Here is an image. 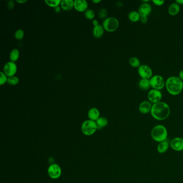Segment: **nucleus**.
<instances>
[{
    "label": "nucleus",
    "mask_w": 183,
    "mask_h": 183,
    "mask_svg": "<svg viewBox=\"0 0 183 183\" xmlns=\"http://www.w3.org/2000/svg\"><path fill=\"white\" fill-rule=\"evenodd\" d=\"M151 113L155 119L164 120L168 118L170 115V106L165 102L159 101L152 105Z\"/></svg>",
    "instance_id": "nucleus-1"
},
{
    "label": "nucleus",
    "mask_w": 183,
    "mask_h": 183,
    "mask_svg": "<svg viewBox=\"0 0 183 183\" xmlns=\"http://www.w3.org/2000/svg\"><path fill=\"white\" fill-rule=\"evenodd\" d=\"M166 88L168 92L171 95H178L183 90V81L178 77H170L166 82Z\"/></svg>",
    "instance_id": "nucleus-2"
},
{
    "label": "nucleus",
    "mask_w": 183,
    "mask_h": 183,
    "mask_svg": "<svg viewBox=\"0 0 183 183\" xmlns=\"http://www.w3.org/2000/svg\"><path fill=\"white\" fill-rule=\"evenodd\" d=\"M151 136L154 141L161 142L168 139V131L162 125H157L151 131Z\"/></svg>",
    "instance_id": "nucleus-3"
},
{
    "label": "nucleus",
    "mask_w": 183,
    "mask_h": 183,
    "mask_svg": "<svg viewBox=\"0 0 183 183\" xmlns=\"http://www.w3.org/2000/svg\"><path fill=\"white\" fill-rule=\"evenodd\" d=\"M82 133L87 136H92L95 133L97 130V125L96 122L92 120H86L82 124Z\"/></svg>",
    "instance_id": "nucleus-4"
},
{
    "label": "nucleus",
    "mask_w": 183,
    "mask_h": 183,
    "mask_svg": "<svg viewBox=\"0 0 183 183\" xmlns=\"http://www.w3.org/2000/svg\"><path fill=\"white\" fill-rule=\"evenodd\" d=\"M118 27V20L115 17H108L103 22V28L110 32H112L116 30Z\"/></svg>",
    "instance_id": "nucleus-5"
},
{
    "label": "nucleus",
    "mask_w": 183,
    "mask_h": 183,
    "mask_svg": "<svg viewBox=\"0 0 183 183\" xmlns=\"http://www.w3.org/2000/svg\"><path fill=\"white\" fill-rule=\"evenodd\" d=\"M151 87L154 89H156L160 90L164 88L166 86V82L164 78L161 75H154L149 79Z\"/></svg>",
    "instance_id": "nucleus-6"
},
{
    "label": "nucleus",
    "mask_w": 183,
    "mask_h": 183,
    "mask_svg": "<svg viewBox=\"0 0 183 183\" xmlns=\"http://www.w3.org/2000/svg\"><path fill=\"white\" fill-rule=\"evenodd\" d=\"M138 74L142 78L151 79L153 76V71L151 67L146 65H142L138 68Z\"/></svg>",
    "instance_id": "nucleus-7"
},
{
    "label": "nucleus",
    "mask_w": 183,
    "mask_h": 183,
    "mask_svg": "<svg viewBox=\"0 0 183 183\" xmlns=\"http://www.w3.org/2000/svg\"><path fill=\"white\" fill-rule=\"evenodd\" d=\"M17 71V65L13 62L9 61L4 65L3 72L7 77H13L16 74Z\"/></svg>",
    "instance_id": "nucleus-8"
},
{
    "label": "nucleus",
    "mask_w": 183,
    "mask_h": 183,
    "mask_svg": "<svg viewBox=\"0 0 183 183\" xmlns=\"http://www.w3.org/2000/svg\"><path fill=\"white\" fill-rule=\"evenodd\" d=\"M48 173L52 179H57L61 175V169L57 164H52L48 169Z\"/></svg>",
    "instance_id": "nucleus-9"
},
{
    "label": "nucleus",
    "mask_w": 183,
    "mask_h": 183,
    "mask_svg": "<svg viewBox=\"0 0 183 183\" xmlns=\"http://www.w3.org/2000/svg\"><path fill=\"white\" fill-rule=\"evenodd\" d=\"M162 95L161 92L156 89H151L148 92V98L151 103H156L160 101L162 99Z\"/></svg>",
    "instance_id": "nucleus-10"
},
{
    "label": "nucleus",
    "mask_w": 183,
    "mask_h": 183,
    "mask_svg": "<svg viewBox=\"0 0 183 183\" xmlns=\"http://www.w3.org/2000/svg\"><path fill=\"white\" fill-rule=\"evenodd\" d=\"M170 147L174 151H183V139L177 137L172 139L170 141Z\"/></svg>",
    "instance_id": "nucleus-11"
},
{
    "label": "nucleus",
    "mask_w": 183,
    "mask_h": 183,
    "mask_svg": "<svg viewBox=\"0 0 183 183\" xmlns=\"http://www.w3.org/2000/svg\"><path fill=\"white\" fill-rule=\"evenodd\" d=\"M151 10L152 9L150 4L148 3H143L140 6L138 12L141 17H148L151 14Z\"/></svg>",
    "instance_id": "nucleus-12"
},
{
    "label": "nucleus",
    "mask_w": 183,
    "mask_h": 183,
    "mask_svg": "<svg viewBox=\"0 0 183 183\" xmlns=\"http://www.w3.org/2000/svg\"><path fill=\"white\" fill-rule=\"evenodd\" d=\"M88 7L87 1L85 0H75L74 1V8L78 12H86Z\"/></svg>",
    "instance_id": "nucleus-13"
},
{
    "label": "nucleus",
    "mask_w": 183,
    "mask_h": 183,
    "mask_svg": "<svg viewBox=\"0 0 183 183\" xmlns=\"http://www.w3.org/2000/svg\"><path fill=\"white\" fill-rule=\"evenodd\" d=\"M152 107V105L151 104V102L145 101L141 102L139 107V110L140 112L142 114H147L149 112H151V110Z\"/></svg>",
    "instance_id": "nucleus-14"
},
{
    "label": "nucleus",
    "mask_w": 183,
    "mask_h": 183,
    "mask_svg": "<svg viewBox=\"0 0 183 183\" xmlns=\"http://www.w3.org/2000/svg\"><path fill=\"white\" fill-rule=\"evenodd\" d=\"M170 141L169 140L167 139L165 141L161 142L158 143L157 147V149L159 153L160 154H164L169 149V147L170 146Z\"/></svg>",
    "instance_id": "nucleus-15"
},
{
    "label": "nucleus",
    "mask_w": 183,
    "mask_h": 183,
    "mask_svg": "<svg viewBox=\"0 0 183 183\" xmlns=\"http://www.w3.org/2000/svg\"><path fill=\"white\" fill-rule=\"evenodd\" d=\"M61 8L65 11H69L74 6V1L72 0H62L60 3Z\"/></svg>",
    "instance_id": "nucleus-16"
},
{
    "label": "nucleus",
    "mask_w": 183,
    "mask_h": 183,
    "mask_svg": "<svg viewBox=\"0 0 183 183\" xmlns=\"http://www.w3.org/2000/svg\"><path fill=\"white\" fill-rule=\"evenodd\" d=\"M100 116V112L99 110L95 107H93L89 110L88 112V117L90 119V120H97L99 118Z\"/></svg>",
    "instance_id": "nucleus-17"
},
{
    "label": "nucleus",
    "mask_w": 183,
    "mask_h": 183,
    "mask_svg": "<svg viewBox=\"0 0 183 183\" xmlns=\"http://www.w3.org/2000/svg\"><path fill=\"white\" fill-rule=\"evenodd\" d=\"M180 6L177 3H173L170 4L168 8V12L170 15L175 16L177 15L180 11Z\"/></svg>",
    "instance_id": "nucleus-18"
},
{
    "label": "nucleus",
    "mask_w": 183,
    "mask_h": 183,
    "mask_svg": "<svg viewBox=\"0 0 183 183\" xmlns=\"http://www.w3.org/2000/svg\"><path fill=\"white\" fill-rule=\"evenodd\" d=\"M139 87L142 90H147L151 88V83L149 79L141 78L138 84Z\"/></svg>",
    "instance_id": "nucleus-19"
},
{
    "label": "nucleus",
    "mask_w": 183,
    "mask_h": 183,
    "mask_svg": "<svg viewBox=\"0 0 183 183\" xmlns=\"http://www.w3.org/2000/svg\"><path fill=\"white\" fill-rule=\"evenodd\" d=\"M93 35L96 38H99L102 37L104 34V28L101 25H98L96 27H94L92 31Z\"/></svg>",
    "instance_id": "nucleus-20"
},
{
    "label": "nucleus",
    "mask_w": 183,
    "mask_h": 183,
    "mask_svg": "<svg viewBox=\"0 0 183 183\" xmlns=\"http://www.w3.org/2000/svg\"><path fill=\"white\" fill-rule=\"evenodd\" d=\"M128 18L132 22H137L140 20L141 16L139 12L136 11H132L128 14Z\"/></svg>",
    "instance_id": "nucleus-21"
},
{
    "label": "nucleus",
    "mask_w": 183,
    "mask_h": 183,
    "mask_svg": "<svg viewBox=\"0 0 183 183\" xmlns=\"http://www.w3.org/2000/svg\"><path fill=\"white\" fill-rule=\"evenodd\" d=\"M96 124L97 125L98 129L101 130L106 126L108 124V120L105 117H99V118L96 120Z\"/></svg>",
    "instance_id": "nucleus-22"
},
{
    "label": "nucleus",
    "mask_w": 183,
    "mask_h": 183,
    "mask_svg": "<svg viewBox=\"0 0 183 183\" xmlns=\"http://www.w3.org/2000/svg\"><path fill=\"white\" fill-rule=\"evenodd\" d=\"M19 50L16 48H15L13 50H12L10 53V61L15 62L16 61H17L19 57Z\"/></svg>",
    "instance_id": "nucleus-23"
},
{
    "label": "nucleus",
    "mask_w": 183,
    "mask_h": 183,
    "mask_svg": "<svg viewBox=\"0 0 183 183\" xmlns=\"http://www.w3.org/2000/svg\"><path fill=\"white\" fill-rule=\"evenodd\" d=\"M130 65L134 68H139L141 66L139 59L136 57H132L129 60Z\"/></svg>",
    "instance_id": "nucleus-24"
},
{
    "label": "nucleus",
    "mask_w": 183,
    "mask_h": 183,
    "mask_svg": "<svg viewBox=\"0 0 183 183\" xmlns=\"http://www.w3.org/2000/svg\"><path fill=\"white\" fill-rule=\"evenodd\" d=\"M61 2V0H45V2L47 6L53 8H56L57 7L59 6Z\"/></svg>",
    "instance_id": "nucleus-25"
},
{
    "label": "nucleus",
    "mask_w": 183,
    "mask_h": 183,
    "mask_svg": "<svg viewBox=\"0 0 183 183\" xmlns=\"http://www.w3.org/2000/svg\"><path fill=\"white\" fill-rule=\"evenodd\" d=\"M19 78H18L17 77L13 76V77H8L7 83L11 86H15L19 83Z\"/></svg>",
    "instance_id": "nucleus-26"
},
{
    "label": "nucleus",
    "mask_w": 183,
    "mask_h": 183,
    "mask_svg": "<svg viewBox=\"0 0 183 183\" xmlns=\"http://www.w3.org/2000/svg\"><path fill=\"white\" fill-rule=\"evenodd\" d=\"M84 16L87 19L91 20L94 19V17L95 16V13L92 10L87 9L84 12Z\"/></svg>",
    "instance_id": "nucleus-27"
},
{
    "label": "nucleus",
    "mask_w": 183,
    "mask_h": 183,
    "mask_svg": "<svg viewBox=\"0 0 183 183\" xmlns=\"http://www.w3.org/2000/svg\"><path fill=\"white\" fill-rule=\"evenodd\" d=\"M24 36V32L23 30L18 29L16 31L15 33V37L17 40H22Z\"/></svg>",
    "instance_id": "nucleus-28"
},
{
    "label": "nucleus",
    "mask_w": 183,
    "mask_h": 183,
    "mask_svg": "<svg viewBox=\"0 0 183 183\" xmlns=\"http://www.w3.org/2000/svg\"><path fill=\"white\" fill-rule=\"evenodd\" d=\"M8 77L7 76L4 74V72H0V85L2 86L5 84L6 82H7Z\"/></svg>",
    "instance_id": "nucleus-29"
},
{
    "label": "nucleus",
    "mask_w": 183,
    "mask_h": 183,
    "mask_svg": "<svg viewBox=\"0 0 183 183\" xmlns=\"http://www.w3.org/2000/svg\"><path fill=\"white\" fill-rule=\"evenodd\" d=\"M107 15V12L106 10L104 9V8L101 9L99 10L98 15L101 19L105 18V17H106Z\"/></svg>",
    "instance_id": "nucleus-30"
},
{
    "label": "nucleus",
    "mask_w": 183,
    "mask_h": 183,
    "mask_svg": "<svg viewBox=\"0 0 183 183\" xmlns=\"http://www.w3.org/2000/svg\"><path fill=\"white\" fill-rule=\"evenodd\" d=\"M153 2L156 6H161L164 4L165 1L164 0H153Z\"/></svg>",
    "instance_id": "nucleus-31"
},
{
    "label": "nucleus",
    "mask_w": 183,
    "mask_h": 183,
    "mask_svg": "<svg viewBox=\"0 0 183 183\" xmlns=\"http://www.w3.org/2000/svg\"><path fill=\"white\" fill-rule=\"evenodd\" d=\"M15 6V3L13 1H10L8 3V8L9 10H12L13 9Z\"/></svg>",
    "instance_id": "nucleus-32"
},
{
    "label": "nucleus",
    "mask_w": 183,
    "mask_h": 183,
    "mask_svg": "<svg viewBox=\"0 0 183 183\" xmlns=\"http://www.w3.org/2000/svg\"><path fill=\"white\" fill-rule=\"evenodd\" d=\"M140 20H141V22L142 23H147V22L148 21V17H141Z\"/></svg>",
    "instance_id": "nucleus-33"
},
{
    "label": "nucleus",
    "mask_w": 183,
    "mask_h": 183,
    "mask_svg": "<svg viewBox=\"0 0 183 183\" xmlns=\"http://www.w3.org/2000/svg\"><path fill=\"white\" fill-rule=\"evenodd\" d=\"M54 11H55L57 13H59L60 11H61V7H60L59 6L57 7L56 8H54Z\"/></svg>",
    "instance_id": "nucleus-34"
},
{
    "label": "nucleus",
    "mask_w": 183,
    "mask_h": 183,
    "mask_svg": "<svg viewBox=\"0 0 183 183\" xmlns=\"http://www.w3.org/2000/svg\"><path fill=\"white\" fill-rule=\"evenodd\" d=\"M179 77L181 79V80L183 81V69L179 72Z\"/></svg>",
    "instance_id": "nucleus-35"
},
{
    "label": "nucleus",
    "mask_w": 183,
    "mask_h": 183,
    "mask_svg": "<svg viewBox=\"0 0 183 183\" xmlns=\"http://www.w3.org/2000/svg\"><path fill=\"white\" fill-rule=\"evenodd\" d=\"M92 24H93V25H94V27H96V26H97V25H99V24H98V22L97 20V19H94L93 22H92Z\"/></svg>",
    "instance_id": "nucleus-36"
},
{
    "label": "nucleus",
    "mask_w": 183,
    "mask_h": 183,
    "mask_svg": "<svg viewBox=\"0 0 183 183\" xmlns=\"http://www.w3.org/2000/svg\"><path fill=\"white\" fill-rule=\"evenodd\" d=\"M16 2L22 4V3H24L25 2H27V0H16Z\"/></svg>",
    "instance_id": "nucleus-37"
},
{
    "label": "nucleus",
    "mask_w": 183,
    "mask_h": 183,
    "mask_svg": "<svg viewBox=\"0 0 183 183\" xmlns=\"http://www.w3.org/2000/svg\"><path fill=\"white\" fill-rule=\"evenodd\" d=\"M176 3L178 4H183V0H177Z\"/></svg>",
    "instance_id": "nucleus-38"
},
{
    "label": "nucleus",
    "mask_w": 183,
    "mask_h": 183,
    "mask_svg": "<svg viewBox=\"0 0 183 183\" xmlns=\"http://www.w3.org/2000/svg\"><path fill=\"white\" fill-rule=\"evenodd\" d=\"M101 2V0H92V2H94L95 3H98Z\"/></svg>",
    "instance_id": "nucleus-39"
},
{
    "label": "nucleus",
    "mask_w": 183,
    "mask_h": 183,
    "mask_svg": "<svg viewBox=\"0 0 183 183\" xmlns=\"http://www.w3.org/2000/svg\"></svg>",
    "instance_id": "nucleus-40"
}]
</instances>
